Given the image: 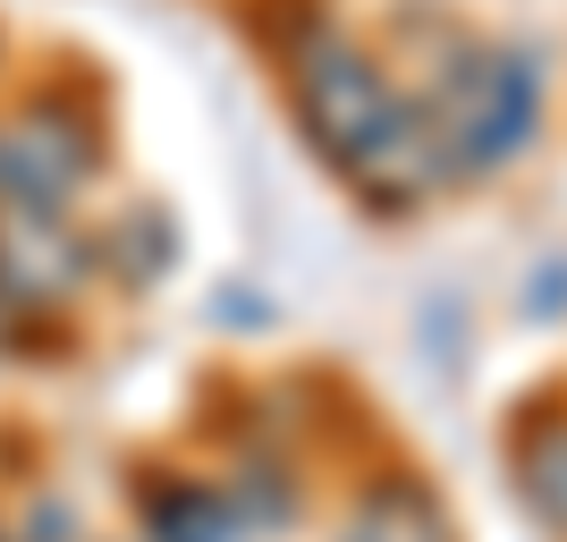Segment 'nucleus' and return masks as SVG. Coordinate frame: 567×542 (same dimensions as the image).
I'll list each match as a JSON object with an SVG mask.
<instances>
[{
	"label": "nucleus",
	"mask_w": 567,
	"mask_h": 542,
	"mask_svg": "<svg viewBox=\"0 0 567 542\" xmlns=\"http://www.w3.org/2000/svg\"><path fill=\"white\" fill-rule=\"evenodd\" d=\"M144 534L153 542H246V509L213 483H169L144 492Z\"/></svg>",
	"instance_id": "0eeeda50"
},
{
	"label": "nucleus",
	"mask_w": 567,
	"mask_h": 542,
	"mask_svg": "<svg viewBox=\"0 0 567 542\" xmlns=\"http://www.w3.org/2000/svg\"><path fill=\"white\" fill-rule=\"evenodd\" d=\"M94 246L76 237L69 213L43 204H0V314H69L94 288Z\"/></svg>",
	"instance_id": "20e7f679"
},
{
	"label": "nucleus",
	"mask_w": 567,
	"mask_h": 542,
	"mask_svg": "<svg viewBox=\"0 0 567 542\" xmlns=\"http://www.w3.org/2000/svg\"><path fill=\"white\" fill-rule=\"evenodd\" d=\"M94 263H111L127 288H153L169 263H178V229H169V213H153V204H127V213L102 229Z\"/></svg>",
	"instance_id": "6e6552de"
},
{
	"label": "nucleus",
	"mask_w": 567,
	"mask_h": 542,
	"mask_svg": "<svg viewBox=\"0 0 567 542\" xmlns=\"http://www.w3.org/2000/svg\"><path fill=\"white\" fill-rule=\"evenodd\" d=\"M255 34L280 51L288 111L306 127V144L331 162V178L364 213L406 221L450 187V162H441V136H432L424 102L406 94V76L339 18L331 0H288V25L255 18Z\"/></svg>",
	"instance_id": "f257e3e1"
},
{
	"label": "nucleus",
	"mask_w": 567,
	"mask_h": 542,
	"mask_svg": "<svg viewBox=\"0 0 567 542\" xmlns=\"http://www.w3.org/2000/svg\"><path fill=\"white\" fill-rule=\"evenodd\" d=\"M339 542H457V525H450L441 492H432L415 467H381L373 483L348 500Z\"/></svg>",
	"instance_id": "39448f33"
},
{
	"label": "nucleus",
	"mask_w": 567,
	"mask_h": 542,
	"mask_svg": "<svg viewBox=\"0 0 567 542\" xmlns=\"http://www.w3.org/2000/svg\"><path fill=\"white\" fill-rule=\"evenodd\" d=\"M102 111L85 85H34L18 111H0V204L69 213V195L102 170Z\"/></svg>",
	"instance_id": "7ed1b4c3"
},
{
	"label": "nucleus",
	"mask_w": 567,
	"mask_h": 542,
	"mask_svg": "<svg viewBox=\"0 0 567 542\" xmlns=\"http://www.w3.org/2000/svg\"><path fill=\"white\" fill-rule=\"evenodd\" d=\"M406 94L424 102L450 178H492V170L534 153L543 111H550V69L525 43H483V34L450 25V51L424 76H406Z\"/></svg>",
	"instance_id": "f03ea898"
},
{
	"label": "nucleus",
	"mask_w": 567,
	"mask_h": 542,
	"mask_svg": "<svg viewBox=\"0 0 567 542\" xmlns=\"http://www.w3.org/2000/svg\"><path fill=\"white\" fill-rule=\"evenodd\" d=\"M508 467H517V492L525 509L567 534V407H534L517 432H508Z\"/></svg>",
	"instance_id": "423d86ee"
},
{
	"label": "nucleus",
	"mask_w": 567,
	"mask_h": 542,
	"mask_svg": "<svg viewBox=\"0 0 567 542\" xmlns=\"http://www.w3.org/2000/svg\"><path fill=\"white\" fill-rule=\"evenodd\" d=\"M559 297H567V263H550V280H534V297H525V306H534V314H550Z\"/></svg>",
	"instance_id": "1a4fd4ad"
}]
</instances>
